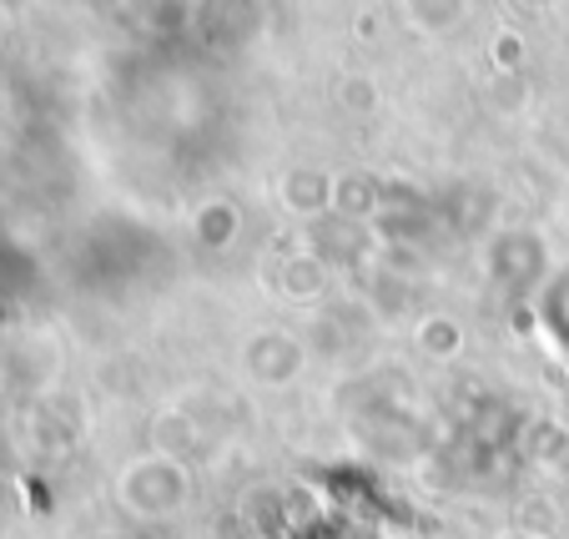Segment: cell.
I'll list each match as a JSON object with an SVG mask.
<instances>
[{
  "mask_svg": "<svg viewBox=\"0 0 569 539\" xmlns=\"http://www.w3.org/2000/svg\"><path fill=\"white\" fill-rule=\"evenodd\" d=\"M429 348H433V353H453V348H459V328H453V323H433L429 328Z\"/></svg>",
  "mask_w": 569,
  "mask_h": 539,
  "instance_id": "cell-1",
  "label": "cell"
}]
</instances>
